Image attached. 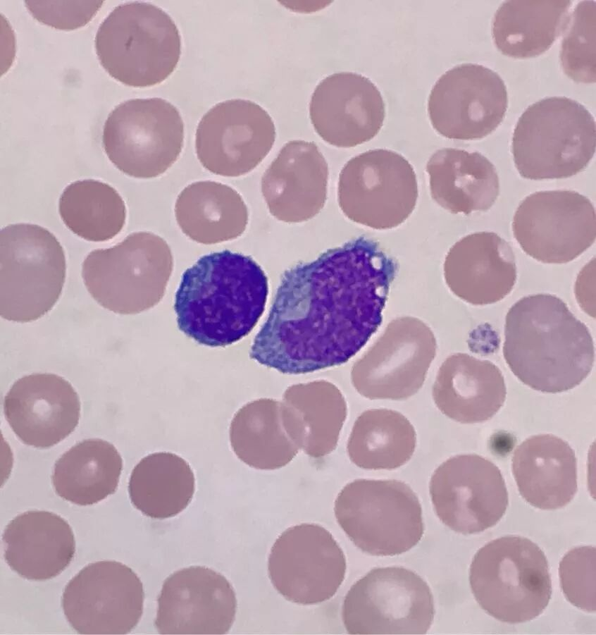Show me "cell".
I'll return each mask as SVG.
<instances>
[{"instance_id": "1", "label": "cell", "mask_w": 596, "mask_h": 635, "mask_svg": "<svg viewBox=\"0 0 596 635\" xmlns=\"http://www.w3.org/2000/svg\"><path fill=\"white\" fill-rule=\"evenodd\" d=\"M398 262L359 236L283 275L249 357L285 374L347 362L377 331Z\"/></svg>"}, {"instance_id": "18", "label": "cell", "mask_w": 596, "mask_h": 635, "mask_svg": "<svg viewBox=\"0 0 596 635\" xmlns=\"http://www.w3.org/2000/svg\"><path fill=\"white\" fill-rule=\"evenodd\" d=\"M275 139L274 123L263 108L233 99L216 104L203 116L196 130V154L211 173L237 177L256 168Z\"/></svg>"}, {"instance_id": "8", "label": "cell", "mask_w": 596, "mask_h": 635, "mask_svg": "<svg viewBox=\"0 0 596 635\" xmlns=\"http://www.w3.org/2000/svg\"><path fill=\"white\" fill-rule=\"evenodd\" d=\"M337 524L361 551L393 556L414 547L424 532L422 507L406 483L394 479H356L334 504Z\"/></svg>"}, {"instance_id": "33", "label": "cell", "mask_w": 596, "mask_h": 635, "mask_svg": "<svg viewBox=\"0 0 596 635\" xmlns=\"http://www.w3.org/2000/svg\"><path fill=\"white\" fill-rule=\"evenodd\" d=\"M58 211L70 230L92 242L113 238L126 220L125 204L116 190L93 179L68 185L60 197Z\"/></svg>"}, {"instance_id": "32", "label": "cell", "mask_w": 596, "mask_h": 635, "mask_svg": "<svg viewBox=\"0 0 596 635\" xmlns=\"http://www.w3.org/2000/svg\"><path fill=\"white\" fill-rule=\"evenodd\" d=\"M416 445L415 429L405 416L392 409H370L356 419L347 452L360 468L391 470L406 464Z\"/></svg>"}, {"instance_id": "38", "label": "cell", "mask_w": 596, "mask_h": 635, "mask_svg": "<svg viewBox=\"0 0 596 635\" xmlns=\"http://www.w3.org/2000/svg\"><path fill=\"white\" fill-rule=\"evenodd\" d=\"M31 15L39 22L56 29L71 30L87 24L103 1H25Z\"/></svg>"}, {"instance_id": "25", "label": "cell", "mask_w": 596, "mask_h": 635, "mask_svg": "<svg viewBox=\"0 0 596 635\" xmlns=\"http://www.w3.org/2000/svg\"><path fill=\"white\" fill-rule=\"evenodd\" d=\"M512 473L532 506L553 510L568 505L577 491V461L567 442L552 434L533 436L514 452Z\"/></svg>"}, {"instance_id": "9", "label": "cell", "mask_w": 596, "mask_h": 635, "mask_svg": "<svg viewBox=\"0 0 596 635\" xmlns=\"http://www.w3.org/2000/svg\"><path fill=\"white\" fill-rule=\"evenodd\" d=\"M167 243L150 232H137L112 247L90 252L82 264L85 285L101 307L134 313L154 304L170 272Z\"/></svg>"}, {"instance_id": "36", "label": "cell", "mask_w": 596, "mask_h": 635, "mask_svg": "<svg viewBox=\"0 0 596 635\" xmlns=\"http://www.w3.org/2000/svg\"><path fill=\"white\" fill-rule=\"evenodd\" d=\"M562 34L559 56L564 73L576 82H595V2H579L570 14Z\"/></svg>"}, {"instance_id": "24", "label": "cell", "mask_w": 596, "mask_h": 635, "mask_svg": "<svg viewBox=\"0 0 596 635\" xmlns=\"http://www.w3.org/2000/svg\"><path fill=\"white\" fill-rule=\"evenodd\" d=\"M506 395L504 378L498 366L464 353L445 359L433 387L437 407L461 424L489 420L503 406Z\"/></svg>"}, {"instance_id": "15", "label": "cell", "mask_w": 596, "mask_h": 635, "mask_svg": "<svg viewBox=\"0 0 596 635\" xmlns=\"http://www.w3.org/2000/svg\"><path fill=\"white\" fill-rule=\"evenodd\" d=\"M144 592L136 573L115 560L82 568L66 586L62 608L81 634H126L143 613Z\"/></svg>"}, {"instance_id": "31", "label": "cell", "mask_w": 596, "mask_h": 635, "mask_svg": "<svg viewBox=\"0 0 596 635\" xmlns=\"http://www.w3.org/2000/svg\"><path fill=\"white\" fill-rule=\"evenodd\" d=\"M195 478L189 464L167 452L142 458L132 471L128 492L131 503L144 515L154 519L173 517L191 502Z\"/></svg>"}, {"instance_id": "23", "label": "cell", "mask_w": 596, "mask_h": 635, "mask_svg": "<svg viewBox=\"0 0 596 635\" xmlns=\"http://www.w3.org/2000/svg\"><path fill=\"white\" fill-rule=\"evenodd\" d=\"M4 558L11 569L30 580L60 574L75 553L73 530L59 515L43 510L23 512L6 526Z\"/></svg>"}, {"instance_id": "21", "label": "cell", "mask_w": 596, "mask_h": 635, "mask_svg": "<svg viewBox=\"0 0 596 635\" xmlns=\"http://www.w3.org/2000/svg\"><path fill=\"white\" fill-rule=\"evenodd\" d=\"M4 412L22 442L48 448L75 430L80 402L67 380L54 374L37 373L23 376L12 385L4 397Z\"/></svg>"}, {"instance_id": "3", "label": "cell", "mask_w": 596, "mask_h": 635, "mask_svg": "<svg viewBox=\"0 0 596 635\" xmlns=\"http://www.w3.org/2000/svg\"><path fill=\"white\" fill-rule=\"evenodd\" d=\"M503 355L512 373L530 388L568 391L589 375L595 348L588 328L558 297H523L505 319Z\"/></svg>"}, {"instance_id": "27", "label": "cell", "mask_w": 596, "mask_h": 635, "mask_svg": "<svg viewBox=\"0 0 596 635\" xmlns=\"http://www.w3.org/2000/svg\"><path fill=\"white\" fill-rule=\"evenodd\" d=\"M572 4L569 0H510L497 8L492 36L498 50L514 58L536 57L563 33Z\"/></svg>"}, {"instance_id": "19", "label": "cell", "mask_w": 596, "mask_h": 635, "mask_svg": "<svg viewBox=\"0 0 596 635\" xmlns=\"http://www.w3.org/2000/svg\"><path fill=\"white\" fill-rule=\"evenodd\" d=\"M154 626L161 634H225L237 611L233 587L221 574L191 566L170 574L159 596Z\"/></svg>"}, {"instance_id": "10", "label": "cell", "mask_w": 596, "mask_h": 635, "mask_svg": "<svg viewBox=\"0 0 596 635\" xmlns=\"http://www.w3.org/2000/svg\"><path fill=\"white\" fill-rule=\"evenodd\" d=\"M183 142L180 113L161 98L120 103L108 114L103 129V147L109 160L136 178L165 173L179 157Z\"/></svg>"}, {"instance_id": "5", "label": "cell", "mask_w": 596, "mask_h": 635, "mask_svg": "<svg viewBox=\"0 0 596 635\" xmlns=\"http://www.w3.org/2000/svg\"><path fill=\"white\" fill-rule=\"evenodd\" d=\"M469 582L481 608L507 624L534 619L552 596L545 553L534 542L519 536H502L481 547L472 560Z\"/></svg>"}, {"instance_id": "7", "label": "cell", "mask_w": 596, "mask_h": 635, "mask_svg": "<svg viewBox=\"0 0 596 635\" xmlns=\"http://www.w3.org/2000/svg\"><path fill=\"white\" fill-rule=\"evenodd\" d=\"M64 250L56 236L36 224H11L0 233V314L8 321H35L56 303L66 280Z\"/></svg>"}, {"instance_id": "12", "label": "cell", "mask_w": 596, "mask_h": 635, "mask_svg": "<svg viewBox=\"0 0 596 635\" xmlns=\"http://www.w3.org/2000/svg\"><path fill=\"white\" fill-rule=\"evenodd\" d=\"M418 195L414 169L400 154L368 150L352 158L338 181V202L352 221L373 229L402 224L412 214Z\"/></svg>"}, {"instance_id": "4", "label": "cell", "mask_w": 596, "mask_h": 635, "mask_svg": "<svg viewBox=\"0 0 596 635\" xmlns=\"http://www.w3.org/2000/svg\"><path fill=\"white\" fill-rule=\"evenodd\" d=\"M595 144V122L588 110L571 98L551 97L533 103L521 115L511 152L523 178L559 179L585 169Z\"/></svg>"}, {"instance_id": "6", "label": "cell", "mask_w": 596, "mask_h": 635, "mask_svg": "<svg viewBox=\"0 0 596 635\" xmlns=\"http://www.w3.org/2000/svg\"><path fill=\"white\" fill-rule=\"evenodd\" d=\"M95 49L103 68L130 87L161 83L175 70L181 53L179 30L170 16L144 2L116 6L100 24Z\"/></svg>"}, {"instance_id": "28", "label": "cell", "mask_w": 596, "mask_h": 635, "mask_svg": "<svg viewBox=\"0 0 596 635\" xmlns=\"http://www.w3.org/2000/svg\"><path fill=\"white\" fill-rule=\"evenodd\" d=\"M177 223L191 239L203 243L220 242L240 235L248 223L247 207L231 187L212 181L188 185L178 195L174 208Z\"/></svg>"}, {"instance_id": "11", "label": "cell", "mask_w": 596, "mask_h": 635, "mask_svg": "<svg viewBox=\"0 0 596 635\" xmlns=\"http://www.w3.org/2000/svg\"><path fill=\"white\" fill-rule=\"evenodd\" d=\"M434 615L426 581L402 567L369 571L351 586L342 609L350 634H425Z\"/></svg>"}, {"instance_id": "26", "label": "cell", "mask_w": 596, "mask_h": 635, "mask_svg": "<svg viewBox=\"0 0 596 635\" xmlns=\"http://www.w3.org/2000/svg\"><path fill=\"white\" fill-rule=\"evenodd\" d=\"M426 171L433 199L452 214L487 211L499 196L495 167L479 152L438 149L427 162Z\"/></svg>"}, {"instance_id": "17", "label": "cell", "mask_w": 596, "mask_h": 635, "mask_svg": "<svg viewBox=\"0 0 596 635\" xmlns=\"http://www.w3.org/2000/svg\"><path fill=\"white\" fill-rule=\"evenodd\" d=\"M508 106L506 85L495 71L462 63L443 73L433 87L428 112L433 128L453 140H475L492 133Z\"/></svg>"}, {"instance_id": "22", "label": "cell", "mask_w": 596, "mask_h": 635, "mask_svg": "<svg viewBox=\"0 0 596 635\" xmlns=\"http://www.w3.org/2000/svg\"><path fill=\"white\" fill-rule=\"evenodd\" d=\"M450 290L475 305L496 303L508 295L517 278L510 244L493 232H477L457 241L444 262Z\"/></svg>"}, {"instance_id": "13", "label": "cell", "mask_w": 596, "mask_h": 635, "mask_svg": "<svg viewBox=\"0 0 596 635\" xmlns=\"http://www.w3.org/2000/svg\"><path fill=\"white\" fill-rule=\"evenodd\" d=\"M514 236L523 251L545 264H564L595 242V207L573 190L535 192L527 196L513 217Z\"/></svg>"}, {"instance_id": "35", "label": "cell", "mask_w": 596, "mask_h": 635, "mask_svg": "<svg viewBox=\"0 0 596 635\" xmlns=\"http://www.w3.org/2000/svg\"><path fill=\"white\" fill-rule=\"evenodd\" d=\"M436 345L389 348L374 363L358 388L370 399L400 400L414 395L422 386L434 359Z\"/></svg>"}, {"instance_id": "30", "label": "cell", "mask_w": 596, "mask_h": 635, "mask_svg": "<svg viewBox=\"0 0 596 635\" xmlns=\"http://www.w3.org/2000/svg\"><path fill=\"white\" fill-rule=\"evenodd\" d=\"M230 441L242 462L261 470L287 465L299 450L284 425L281 403L269 399L251 402L237 412Z\"/></svg>"}, {"instance_id": "20", "label": "cell", "mask_w": 596, "mask_h": 635, "mask_svg": "<svg viewBox=\"0 0 596 635\" xmlns=\"http://www.w3.org/2000/svg\"><path fill=\"white\" fill-rule=\"evenodd\" d=\"M311 123L318 135L337 147H353L380 130L385 106L377 87L352 72L336 73L316 87L309 104Z\"/></svg>"}, {"instance_id": "39", "label": "cell", "mask_w": 596, "mask_h": 635, "mask_svg": "<svg viewBox=\"0 0 596 635\" xmlns=\"http://www.w3.org/2000/svg\"><path fill=\"white\" fill-rule=\"evenodd\" d=\"M595 258H593L592 261H590L582 269L576 283V296L579 295L586 290L582 299L578 302L579 304H581V307L586 313L588 311L587 301H589L590 305L593 307L591 302H594V300H592V295L594 296L595 295L592 294V290H595Z\"/></svg>"}, {"instance_id": "16", "label": "cell", "mask_w": 596, "mask_h": 635, "mask_svg": "<svg viewBox=\"0 0 596 635\" xmlns=\"http://www.w3.org/2000/svg\"><path fill=\"white\" fill-rule=\"evenodd\" d=\"M429 492L440 520L464 535L494 526L509 504L499 469L476 454L455 455L442 462L432 474Z\"/></svg>"}, {"instance_id": "2", "label": "cell", "mask_w": 596, "mask_h": 635, "mask_svg": "<svg viewBox=\"0 0 596 635\" xmlns=\"http://www.w3.org/2000/svg\"><path fill=\"white\" fill-rule=\"evenodd\" d=\"M268 278L251 257L228 249L201 257L182 275L175 294L178 329L199 345H232L263 314Z\"/></svg>"}, {"instance_id": "37", "label": "cell", "mask_w": 596, "mask_h": 635, "mask_svg": "<svg viewBox=\"0 0 596 635\" xmlns=\"http://www.w3.org/2000/svg\"><path fill=\"white\" fill-rule=\"evenodd\" d=\"M596 550L581 546L568 551L559 566L560 586L572 605L588 612H595Z\"/></svg>"}, {"instance_id": "14", "label": "cell", "mask_w": 596, "mask_h": 635, "mask_svg": "<svg viewBox=\"0 0 596 635\" xmlns=\"http://www.w3.org/2000/svg\"><path fill=\"white\" fill-rule=\"evenodd\" d=\"M347 570L344 552L323 526L302 523L283 531L268 559L269 579L286 600L310 605L331 598Z\"/></svg>"}, {"instance_id": "34", "label": "cell", "mask_w": 596, "mask_h": 635, "mask_svg": "<svg viewBox=\"0 0 596 635\" xmlns=\"http://www.w3.org/2000/svg\"><path fill=\"white\" fill-rule=\"evenodd\" d=\"M281 409L289 435L305 454L318 458L335 449L347 415L340 393L309 400L286 397Z\"/></svg>"}, {"instance_id": "29", "label": "cell", "mask_w": 596, "mask_h": 635, "mask_svg": "<svg viewBox=\"0 0 596 635\" xmlns=\"http://www.w3.org/2000/svg\"><path fill=\"white\" fill-rule=\"evenodd\" d=\"M122 469V457L113 445L99 438L86 439L58 459L52 483L63 499L90 505L115 493Z\"/></svg>"}]
</instances>
